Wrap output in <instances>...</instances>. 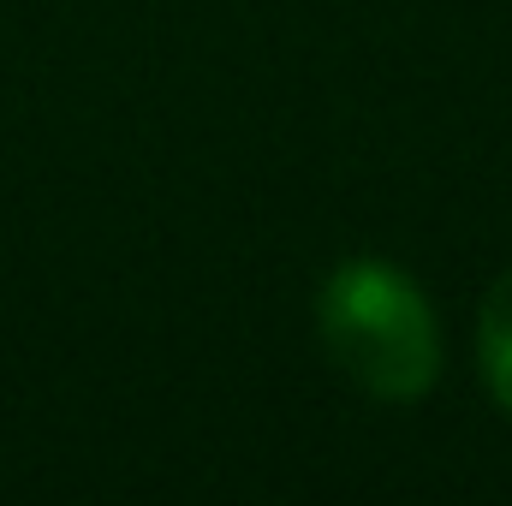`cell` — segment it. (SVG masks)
Wrapping results in <instances>:
<instances>
[{
  "mask_svg": "<svg viewBox=\"0 0 512 506\" xmlns=\"http://www.w3.org/2000/svg\"><path fill=\"white\" fill-rule=\"evenodd\" d=\"M316 328L328 358L376 399H417L441 370V334L429 298L376 256L340 262L316 292Z\"/></svg>",
  "mask_w": 512,
  "mask_h": 506,
  "instance_id": "1",
  "label": "cell"
},
{
  "mask_svg": "<svg viewBox=\"0 0 512 506\" xmlns=\"http://www.w3.org/2000/svg\"><path fill=\"white\" fill-rule=\"evenodd\" d=\"M477 352H483V376L489 393L512 411V274L495 280L489 304H483V322H477Z\"/></svg>",
  "mask_w": 512,
  "mask_h": 506,
  "instance_id": "2",
  "label": "cell"
}]
</instances>
